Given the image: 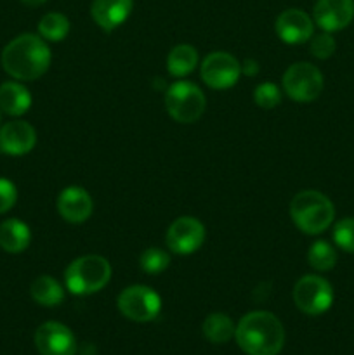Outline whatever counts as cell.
<instances>
[{"mask_svg":"<svg viewBox=\"0 0 354 355\" xmlns=\"http://www.w3.org/2000/svg\"><path fill=\"white\" fill-rule=\"evenodd\" d=\"M58 210L66 222L82 224L92 215V198L83 187H66L58 198Z\"/></svg>","mask_w":354,"mask_h":355,"instance_id":"obj_15","label":"cell"},{"mask_svg":"<svg viewBox=\"0 0 354 355\" xmlns=\"http://www.w3.org/2000/svg\"><path fill=\"white\" fill-rule=\"evenodd\" d=\"M198 64V52L191 45H177L170 51L167 58V68L172 76H186L196 68Z\"/></svg>","mask_w":354,"mask_h":355,"instance_id":"obj_20","label":"cell"},{"mask_svg":"<svg viewBox=\"0 0 354 355\" xmlns=\"http://www.w3.org/2000/svg\"><path fill=\"white\" fill-rule=\"evenodd\" d=\"M31 298L44 307H56L65 298V290L61 284L51 276H40L31 283Z\"/></svg>","mask_w":354,"mask_h":355,"instance_id":"obj_19","label":"cell"},{"mask_svg":"<svg viewBox=\"0 0 354 355\" xmlns=\"http://www.w3.org/2000/svg\"><path fill=\"white\" fill-rule=\"evenodd\" d=\"M17 200V191L10 180L0 179V214H6L14 207Z\"/></svg>","mask_w":354,"mask_h":355,"instance_id":"obj_28","label":"cell"},{"mask_svg":"<svg viewBox=\"0 0 354 355\" xmlns=\"http://www.w3.org/2000/svg\"><path fill=\"white\" fill-rule=\"evenodd\" d=\"M38 33L51 42H61L69 33V21L61 12H49L38 23Z\"/></svg>","mask_w":354,"mask_h":355,"instance_id":"obj_22","label":"cell"},{"mask_svg":"<svg viewBox=\"0 0 354 355\" xmlns=\"http://www.w3.org/2000/svg\"><path fill=\"white\" fill-rule=\"evenodd\" d=\"M242 66L228 52H212L201 62V78L212 89H229L238 82Z\"/></svg>","mask_w":354,"mask_h":355,"instance_id":"obj_9","label":"cell"},{"mask_svg":"<svg viewBox=\"0 0 354 355\" xmlns=\"http://www.w3.org/2000/svg\"><path fill=\"white\" fill-rule=\"evenodd\" d=\"M37 142V132L26 121H9L0 128V151L10 156L30 153Z\"/></svg>","mask_w":354,"mask_h":355,"instance_id":"obj_14","label":"cell"},{"mask_svg":"<svg viewBox=\"0 0 354 355\" xmlns=\"http://www.w3.org/2000/svg\"><path fill=\"white\" fill-rule=\"evenodd\" d=\"M253 99H255L257 106L262 110H273L281 103V92L274 83H260L255 87Z\"/></svg>","mask_w":354,"mask_h":355,"instance_id":"obj_26","label":"cell"},{"mask_svg":"<svg viewBox=\"0 0 354 355\" xmlns=\"http://www.w3.org/2000/svg\"><path fill=\"white\" fill-rule=\"evenodd\" d=\"M235 324L226 314H210L203 322V335L212 343H226L235 336Z\"/></svg>","mask_w":354,"mask_h":355,"instance_id":"obj_21","label":"cell"},{"mask_svg":"<svg viewBox=\"0 0 354 355\" xmlns=\"http://www.w3.org/2000/svg\"><path fill=\"white\" fill-rule=\"evenodd\" d=\"M111 279V266L99 255H85L73 260L65 272L66 288L73 295H90L103 290Z\"/></svg>","mask_w":354,"mask_h":355,"instance_id":"obj_4","label":"cell"},{"mask_svg":"<svg viewBox=\"0 0 354 355\" xmlns=\"http://www.w3.org/2000/svg\"><path fill=\"white\" fill-rule=\"evenodd\" d=\"M276 33L285 44H304L314 33V23L311 17L301 9H287L278 16Z\"/></svg>","mask_w":354,"mask_h":355,"instance_id":"obj_13","label":"cell"},{"mask_svg":"<svg viewBox=\"0 0 354 355\" xmlns=\"http://www.w3.org/2000/svg\"><path fill=\"white\" fill-rule=\"evenodd\" d=\"M165 106L170 116L179 123H193L203 114L207 99L200 87L191 82H176L165 94Z\"/></svg>","mask_w":354,"mask_h":355,"instance_id":"obj_5","label":"cell"},{"mask_svg":"<svg viewBox=\"0 0 354 355\" xmlns=\"http://www.w3.org/2000/svg\"><path fill=\"white\" fill-rule=\"evenodd\" d=\"M35 345L40 355H75L76 340L61 322H45L35 333Z\"/></svg>","mask_w":354,"mask_h":355,"instance_id":"obj_11","label":"cell"},{"mask_svg":"<svg viewBox=\"0 0 354 355\" xmlns=\"http://www.w3.org/2000/svg\"><path fill=\"white\" fill-rule=\"evenodd\" d=\"M134 0H94L90 16L103 30L111 31L124 24L130 16Z\"/></svg>","mask_w":354,"mask_h":355,"instance_id":"obj_16","label":"cell"},{"mask_svg":"<svg viewBox=\"0 0 354 355\" xmlns=\"http://www.w3.org/2000/svg\"><path fill=\"white\" fill-rule=\"evenodd\" d=\"M333 241L337 243L339 248L344 252L354 253V218L347 217L337 222L335 229H333Z\"/></svg>","mask_w":354,"mask_h":355,"instance_id":"obj_25","label":"cell"},{"mask_svg":"<svg viewBox=\"0 0 354 355\" xmlns=\"http://www.w3.org/2000/svg\"><path fill=\"white\" fill-rule=\"evenodd\" d=\"M2 66L12 78L31 82L40 78L51 66V49L44 38L23 33L6 45Z\"/></svg>","mask_w":354,"mask_h":355,"instance_id":"obj_1","label":"cell"},{"mask_svg":"<svg viewBox=\"0 0 354 355\" xmlns=\"http://www.w3.org/2000/svg\"><path fill=\"white\" fill-rule=\"evenodd\" d=\"M335 49H337V44L328 31L321 35H316V37L311 40V54L318 59L332 58Z\"/></svg>","mask_w":354,"mask_h":355,"instance_id":"obj_27","label":"cell"},{"mask_svg":"<svg viewBox=\"0 0 354 355\" xmlns=\"http://www.w3.org/2000/svg\"><path fill=\"white\" fill-rule=\"evenodd\" d=\"M167 246L174 253L189 255L194 253L205 241V227L198 218L180 217L172 222L167 231Z\"/></svg>","mask_w":354,"mask_h":355,"instance_id":"obj_10","label":"cell"},{"mask_svg":"<svg viewBox=\"0 0 354 355\" xmlns=\"http://www.w3.org/2000/svg\"><path fill=\"white\" fill-rule=\"evenodd\" d=\"M236 342L248 355H278L283 349L285 329L271 312H250L236 326Z\"/></svg>","mask_w":354,"mask_h":355,"instance_id":"obj_2","label":"cell"},{"mask_svg":"<svg viewBox=\"0 0 354 355\" xmlns=\"http://www.w3.org/2000/svg\"><path fill=\"white\" fill-rule=\"evenodd\" d=\"M242 71L245 73L246 76H255L259 73V64H257L255 59H246L242 66Z\"/></svg>","mask_w":354,"mask_h":355,"instance_id":"obj_29","label":"cell"},{"mask_svg":"<svg viewBox=\"0 0 354 355\" xmlns=\"http://www.w3.org/2000/svg\"><path fill=\"white\" fill-rule=\"evenodd\" d=\"M312 17L323 31L344 30L354 19V0H318Z\"/></svg>","mask_w":354,"mask_h":355,"instance_id":"obj_12","label":"cell"},{"mask_svg":"<svg viewBox=\"0 0 354 355\" xmlns=\"http://www.w3.org/2000/svg\"><path fill=\"white\" fill-rule=\"evenodd\" d=\"M294 300L298 311L307 315H319L332 307V284L319 276H304L294 288Z\"/></svg>","mask_w":354,"mask_h":355,"instance_id":"obj_8","label":"cell"},{"mask_svg":"<svg viewBox=\"0 0 354 355\" xmlns=\"http://www.w3.org/2000/svg\"><path fill=\"white\" fill-rule=\"evenodd\" d=\"M31 239L30 227L17 218L0 224V248L9 253H21L28 248Z\"/></svg>","mask_w":354,"mask_h":355,"instance_id":"obj_18","label":"cell"},{"mask_svg":"<svg viewBox=\"0 0 354 355\" xmlns=\"http://www.w3.org/2000/svg\"><path fill=\"white\" fill-rule=\"evenodd\" d=\"M309 266L319 272L332 270L337 263V252L328 241H316L307 253Z\"/></svg>","mask_w":354,"mask_h":355,"instance_id":"obj_23","label":"cell"},{"mask_svg":"<svg viewBox=\"0 0 354 355\" xmlns=\"http://www.w3.org/2000/svg\"><path fill=\"white\" fill-rule=\"evenodd\" d=\"M139 263H141V269L144 270V272L160 274L169 267L170 257L169 253L163 252V250L160 248H148L142 252Z\"/></svg>","mask_w":354,"mask_h":355,"instance_id":"obj_24","label":"cell"},{"mask_svg":"<svg viewBox=\"0 0 354 355\" xmlns=\"http://www.w3.org/2000/svg\"><path fill=\"white\" fill-rule=\"evenodd\" d=\"M283 89L294 101L311 103L323 90V75L311 62H295L285 71Z\"/></svg>","mask_w":354,"mask_h":355,"instance_id":"obj_6","label":"cell"},{"mask_svg":"<svg viewBox=\"0 0 354 355\" xmlns=\"http://www.w3.org/2000/svg\"><path fill=\"white\" fill-rule=\"evenodd\" d=\"M290 215L295 225L305 234L326 231L335 217L332 201L319 191H302L292 200Z\"/></svg>","mask_w":354,"mask_h":355,"instance_id":"obj_3","label":"cell"},{"mask_svg":"<svg viewBox=\"0 0 354 355\" xmlns=\"http://www.w3.org/2000/svg\"><path fill=\"white\" fill-rule=\"evenodd\" d=\"M160 309L162 300L158 293L142 284L125 288L118 297V311L135 322L153 321L160 314Z\"/></svg>","mask_w":354,"mask_h":355,"instance_id":"obj_7","label":"cell"},{"mask_svg":"<svg viewBox=\"0 0 354 355\" xmlns=\"http://www.w3.org/2000/svg\"><path fill=\"white\" fill-rule=\"evenodd\" d=\"M31 106V96L24 85L17 82H6L0 85V111L10 116H21Z\"/></svg>","mask_w":354,"mask_h":355,"instance_id":"obj_17","label":"cell"},{"mask_svg":"<svg viewBox=\"0 0 354 355\" xmlns=\"http://www.w3.org/2000/svg\"><path fill=\"white\" fill-rule=\"evenodd\" d=\"M21 2L28 7H38V6H42V3L47 2V0H21Z\"/></svg>","mask_w":354,"mask_h":355,"instance_id":"obj_30","label":"cell"}]
</instances>
